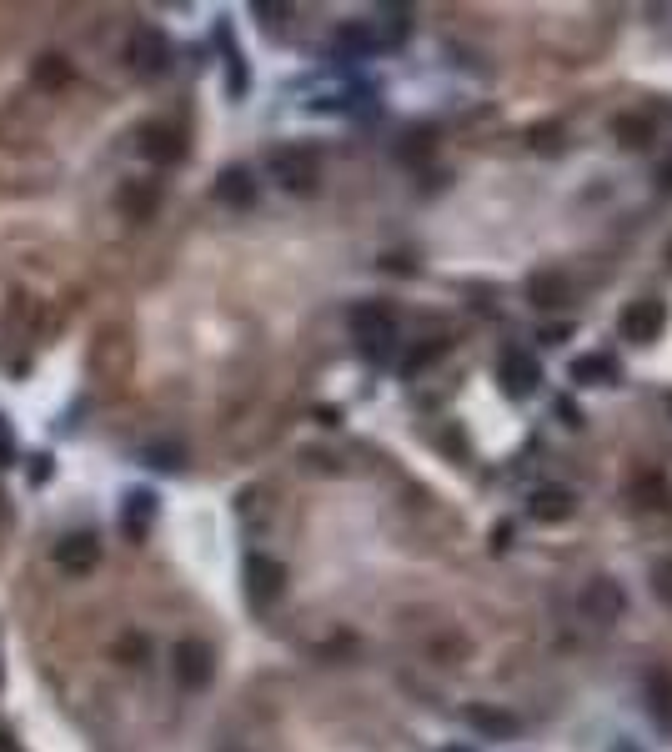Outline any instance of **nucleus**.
I'll return each instance as SVG.
<instances>
[{"label":"nucleus","instance_id":"39448f33","mask_svg":"<svg viewBox=\"0 0 672 752\" xmlns=\"http://www.w3.org/2000/svg\"><path fill=\"white\" fill-rule=\"evenodd\" d=\"M497 376H502L507 397H532V392L542 387V366H537V356H532V351H522V346H507V351H502Z\"/></svg>","mask_w":672,"mask_h":752},{"label":"nucleus","instance_id":"7ed1b4c3","mask_svg":"<svg viewBox=\"0 0 672 752\" xmlns=\"http://www.w3.org/2000/svg\"><path fill=\"white\" fill-rule=\"evenodd\" d=\"M126 61H131V71H141V76H161V71L171 66V41H166L156 26H141V31H131V41H126Z\"/></svg>","mask_w":672,"mask_h":752},{"label":"nucleus","instance_id":"9b49d317","mask_svg":"<svg viewBox=\"0 0 672 752\" xmlns=\"http://www.w3.org/2000/svg\"><path fill=\"white\" fill-rule=\"evenodd\" d=\"M567 376L577 387H612V382H622V366L612 356H602V351H587V356H577L567 366Z\"/></svg>","mask_w":672,"mask_h":752},{"label":"nucleus","instance_id":"f8f14e48","mask_svg":"<svg viewBox=\"0 0 672 752\" xmlns=\"http://www.w3.org/2000/svg\"><path fill=\"white\" fill-rule=\"evenodd\" d=\"M482 737H517L522 732V717L517 712H507V707H487V702H467V712H462Z\"/></svg>","mask_w":672,"mask_h":752},{"label":"nucleus","instance_id":"c85d7f7f","mask_svg":"<svg viewBox=\"0 0 672 752\" xmlns=\"http://www.w3.org/2000/svg\"><path fill=\"white\" fill-rule=\"evenodd\" d=\"M447 752H472V747H447Z\"/></svg>","mask_w":672,"mask_h":752},{"label":"nucleus","instance_id":"20e7f679","mask_svg":"<svg viewBox=\"0 0 672 752\" xmlns=\"http://www.w3.org/2000/svg\"><path fill=\"white\" fill-rule=\"evenodd\" d=\"M617 326H622V336H627L632 346H652V341L662 336V326H667V306L652 301V296H642V301H632V306L617 316Z\"/></svg>","mask_w":672,"mask_h":752},{"label":"nucleus","instance_id":"c756f323","mask_svg":"<svg viewBox=\"0 0 672 752\" xmlns=\"http://www.w3.org/2000/svg\"><path fill=\"white\" fill-rule=\"evenodd\" d=\"M667 407H672V402H667Z\"/></svg>","mask_w":672,"mask_h":752},{"label":"nucleus","instance_id":"2eb2a0df","mask_svg":"<svg viewBox=\"0 0 672 752\" xmlns=\"http://www.w3.org/2000/svg\"><path fill=\"white\" fill-rule=\"evenodd\" d=\"M527 296H532V306L557 311V306H567V301H572V281H567V276H557V271H542V276H532V281H527Z\"/></svg>","mask_w":672,"mask_h":752},{"label":"nucleus","instance_id":"4be33fe9","mask_svg":"<svg viewBox=\"0 0 672 752\" xmlns=\"http://www.w3.org/2000/svg\"><path fill=\"white\" fill-rule=\"evenodd\" d=\"M437 356H442V341H427V346H417V351L402 361V371H407V376H417V371H427Z\"/></svg>","mask_w":672,"mask_h":752},{"label":"nucleus","instance_id":"393cba45","mask_svg":"<svg viewBox=\"0 0 672 752\" xmlns=\"http://www.w3.org/2000/svg\"><path fill=\"white\" fill-rule=\"evenodd\" d=\"M557 417H562L567 427H582V412H577L572 402H557Z\"/></svg>","mask_w":672,"mask_h":752},{"label":"nucleus","instance_id":"cd10ccee","mask_svg":"<svg viewBox=\"0 0 672 752\" xmlns=\"http://www.w3.org/2000/svg\"><path fill=\"white\" fill-rule=\"evenodd\" d=\"M662 186H672V161H667V171H662Z\"/></svg>","mask_w":672,"mask_h":752},{"label":"nucleus","instance_id":"9d476101","mask_svg":"<svg viewBox=\"0 0 672 752\" xmlns=\"http://www.w3.org/2000/svg\"><path fill=\"white\" fill-rule=\"evenodd\" d=\"M96 562H101V542H96L91 532H76V537L56 542V567H61V572L81 577V572H91Z\"/></svg>","mask_w":672,"mask_h":752},{"label":"nucleus","instance_id":"6e6552de","mask_svg":"<svg viewBox=\"0 0 672 752\" xmlns=\"http://www.w3.org/2000/svg\"><path fill=\"white\" fill-rule=\"evenodd\" d=\"M582 612H587L592 622H617V617L627 612V592H622L612 577H592L587 592H582Z\"/></svg>","mask_w":672,"mask_h":752},{"label":"nucleus","instance_id":"423d86ee","mask_svg":"<svg viewBox=\"0 0 672 752\" xmlns=\"http://www.w3.org/2000/svg\"><path fill=\"white\" fill-rule=\"evenodd\" d=\"M171 662H176V682H181L186 692H201V687L211 682V672H216V657H211V647H206V642H196V637L176 642Z\"/></svg>","mask_w":672,"mask_h":752},{"label":"nucleus","instance_id":"f03ea898","mask_svg":"<svg viewBox=\"0 0 672 752\" xmlns=\"http://www.w3.org/2000/svg\"><path fill=\"white\" fill-rule=\"evenodd\" d=\"M271 176L286 186V191H311L321 181V156L311 146H286L271 156Z\"/></svg>","mask_w":672,"mask_h":752},{"label":"nucleus","instance_id":"4468645a","mask_svg":"<svg viewBox=\"0 0 672 752\" xmlns=\"http://www.w3.org/2000/svg\"><path fill=\"white\" fill-rule=\"evenodd\" d=\"M151 522H156V497H151L146 487H136V492L121 502V532H126L131 542H146Z\"/></svg>","mask_w":672,"mask_h":752},{"label":"nucleus","instance_id":"a878e982","mask_svg":"<svg viewBox=\"0 0 672 752\" xmlns=\"http://www.w3.org/2000/svg\"><path fill=\"white\" fill-rule=\"evenodd\" d=\"M507 537H512V527H507V522H502V527H492V547H497V552L507 547Z\"/></svg>","mask_w":672,"mask_h":752},{"label":"nucleus","instance_id":"b1692460","mask_svg":"<svg viewBox=\"0 0 672 752\" xmlns=\"http://www.w3.org/2000/svg\"><path fill=\"white\" fill-rule=\"evenodd\" d=\"M51 477H56V462H51V457H36V467H31V482L41 487V482H51Z\"/></svg>","mask_w":672,"mask_h":752},{"label":"nucleus","instance_id":"6ab92c4d","mask_svg":"<svg viewBox=\"0 0 672 752\" xmlns=\"http://www.w3.org/2000/svg\"><path fill=\"white\" fill-rule=\"evenodd\" d=\"M141 457H146V467H156V472H181V467H186V452H181V447H146Z\"/></svg>","mask_w":672,"mask_h":752},{"label":"nucleus","instance_id":"aec40b11","mask_svg":"<svg viewBox=\"0 0 672 752\" xmlns=\"http://www.w3.org/2000/svg\"><path fill=\"white\" fill-rule=\"evenodd\" d=\"M657 712H662V722L672 727V677H667V672L652 677V717H657Z\"/></svg>","mask_w":672,"mask_h":752},{"label":"nucleus","instance_id":"dca6fc26","mask_svg":"<svg viewBox=\"0 0 672 752\" xmlns=\"http://www.w3.org/2000/svg\"><path fill=\"white\" fill-rule=\"evenodd\" d=\"M331 51H336V56L362 61V56H372V51H377V36H372L367 26H342V31L331 36Z\"/></svg>","mask_w":672,"mask_h":752},{"label":"nucleus","instance_id":"bb28decb","mask_svg":"<svg viewBox=\"0 0 672 752\" xmlns=\"http://www.w3.org/2000/svg\"><path fill=\"white\" fill-rule=\"evenodd\" d=\"M0 752H21V747H16V742H11L6 732H0Z\"/></svg>","mask_w":672,"mask_h":752},{"label":"nucleus","instance_id":"1a4fd4ad","mask_svg":"<svg viewBox=\"0 0 672 752\" xmlns=\"http://www.w3.org/2000/svg\"><path fill=\"white\" fill-rule=\"evenodd\" d=\"M572 512H577V492H567V487H537V492L527 497V517L542 522V527H557V522H567Z\"/></svg>","mask_w":672,"mask_h":752},{"label":"nucleus","instance_id":"f257e3e1","mask_svg":"<svg viewBox=\"0 0 672 752\" xmlns=\"http://www.w3.org/2000/svg\"><path fill=\"white\" fill-rule=\"evenodd\" d=\"M352 336H357V346H362L372 361H387V356H392V341H397V316H392V306H382V301L352 306Z\"/></svg>","mask_w":672,"mask_h":752},{"label":"nucleus","instance_id":"a211bd4d","mask_svg":"<svg viewBox=\"0 0 672 752\" xmlns=\"http://www.w3.org/2000/svg\"><path fill=\"white\" fill-rule=\"evenodd\" d=\"M121 206H126L136 221H146V216L156 211V191H151V186H126V191H121Z\"/></svg>","mask_w":672,"mask_h":752},{"label":"nucleus","instance_id":"f3484780","mask_svg":"<svg viewBox=\"0 0 672 752\" xmlns=\"http://www.w3.org/2000/svg\"><path fill=\"white\" fill-rule=\"evenodd\" d=\"M141 151L151 156V161H161V166H171V161H181V131H171V126H156V131H146V141H141Z\"/></svg>","mask_w":672,"mask_h":752},{"label":"nucleus","instance_id":"ddd939ff","mask_svg":"<svg viewBox=\"0 0 672 752\" xmlns=\"http://www.w3.org/2000/svg\"><path fill=\"white\" fill-rule=\"evenodd\" d=\"M216 201H221V206H231V211H246V206H256V176H251L246 166H231V171H221V176H216Z\"/></svg>","mask_w":672,"mask_h":752},{"label":"nucleus","instance_id":"412c9836","mask_svg":"<svg viewBox=\"0 0 672 752\" xmlns=\"http://www.w3.org/2000/svg\"><path fill=\"white\" fill-rule=\"evenodd\" d=\"M66 76H71L66 56H46V61L36 66V81H46V86H66Z\"/></svg>","mask_w":672,"mask_h":752},{"label":"nucleus","instance_id":"0eeeda50","mask_svg":"<svg viewBox=\"0 0 672 752\" xmlns=\"http://www.w3.org/2000/svg\"><path fill=\"white\" fill-rule=\"evenodd\" d=\"M246 592H251V602H276L281 592H286V567L276 562V557H266V552H251L246 557Z\"/></svg>","mask_w":672,"mask_h":752},{"label":"nucleus","instance_id":"5701e85b","mask_svg":"<svg viewBox=\"0 0 672 752\" xmlns=\"http://www.w3.org/2000/svg\"><path fill=\"white\" fill-rule=\"evenodd\" d=\"M652 592H657L662 602H672V557H662V562L652 567Z\"/></svg>","mask_w":672,"mask_h":752}]
</instances>
